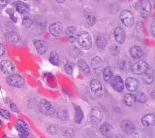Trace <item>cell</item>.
<instances>
[{
    "label": "cell",
    "instance_id": "24",
    "mask_svg": "<svg viewBox=\"0 0 155 138\" xmlns=\"http://www.w3.org/2000/svg\"><path fill=\"white\" fill-rule=\"evenodd\" d=\"M84 15L85 18L86 19V21L87 24L90 26H93L96 21V17L89 10H86L84 12Z\"/></svg>",
    "mask_w": 155,
    "mask_h": 138
},
{
    "label": "cell",
    "instance_id": "41",
    "mask_svg": "<svg viewBox=\"0 0 155 138\" xmlns=\"http://www.w3.org/2000/svg\"><path fill=\"white\" fill-rule=\"evenodd\" d=\"M4 53H5V47L2 44L0 43V56L4 55Z\"/></svg>",
    "mask_w": 155,
    "mask_h": 138
},
{
    "label": "cell",
    "instance_id": "12",
    "mask_svg": "<svg viewBox=\"0 0 155 138\" xmlns=\"http://www.w3.org/2000/svg\"><path fill=\"white\" fill-rule=\"evenodd\" d=\"M65 36L70 43H74L76 41L78 31L75 27L73 25L67 26L64 31Z\"/></svg>",
    "mask_w": 155,
    "mask_h": 138
},
{
    "label": "cell",
    "instance_id": "3",
    "mask_svg": "<svg viewBox=\"0 0 155 138\" xmlns=\"http://www.w3.org/2000/svg\"><path fill=\"white\" fill-rule=\"evenodd\" d=\"M119 18L122 24L128 27L134 25V18L133 13L128 10H123L119 15Z\"/></svg>",
    "mask_w": 155,
    "mask_h": 138
},
{
    "label": "cell",
    "instance_id": "33",
    "mask_svg": "<svg viewBox=\"0 0 155 138\" xmlns=\"http://www.w3.org/2000/svg\"><path fill=\"white\" fill-rule=\"evenodd\" d=\"M33 20L28 16H25L22 18V24L24 27L26 28H28L31 26L33 24Z\"/></svg>",
    "mask_w": 155,
    "mask_h": 138
},
{
    "label": "cell",
    "instance_id": "6",
    "mask_svg": "<svg viewBox=\"0 0 155 138\" xmlns=\"http://www.w3.org/2000/svg\"><path fill=\"white\" fill-rule=\"evenodd\" d=\"M6 82L9 85L18 88H21L25 84L24 79L20 75L16 74L8 76Z\"/></svg>",
    "mask_w": 155,
    "mask_h": 138
},
{
    "label": "cell",
    "instance_id": "15",
    "mask_svg": "<svg viewBox=\"0 0 155 138\" xmlns=\"http://www.w3.org/2000/svg\"><path fill=\"white\" fill-rule=\"evenodd\" d=\"M129 54L132 59L137 60L141 59L143 56L144 51L140 47L134 45L130 48Z\"/></svg>",
    "mask_w": 155,
    "mask_h": 138
},
{
    "label": "cell",
    "instance_id": "26",
    "mask_svg": "<svg viewBox=\"0 0 155 138\" xmlns=\"http://www.w3.org/2000/svg\"><path fill=\"white\" fill-rule=\"evenodd\" d=\"M113 130L112 126L108 123H104L100 126V131L102 135L105 137H110L111 131Z\"/></svg>",
    "mask_w": 155,
    "mask_h": 138
},
{
    "label": "cell",
    "instance_id": "37",
    "mask_svg": "<svg viewBox=\"0 0 155 138\" xmlns=\"http://www.w3.org/2000/svg\"><path fill=\"white\" fill-rule=\"evenodd\" d=\"M150 31L153 37L155 36V22L154 19H153L151 24L150 25Z\"/></svg>",
    "mask_w": 155,
    "mask_h": 138
},
{
    "label": "cell",
    "instance_id": "9",
    "mask_svg": "<svg viewBox=\"0 0 155 138\" xmlns=\"http://www.w3.org/2000/svg\"><path fill=\"white\" fill-rule=\"evenodd\" d=\"M152 13V5L149 1H144L140 10V16L143 19H148Z\"/></svg>",
    "mask_w": 155,
    "mask_h": 138
},
{
    "label": "cell",
    "instance_id": "27",
    "mask_svg": "<svg viewBox=\"0 0 155 138\" xmlns=\"http://www.w3.org/2000/svg\"><path fill=\"white\" fill-rule=\"evenodd\" d=\"M48 60L50 64H51L53 65L58 66L59 65L60 61L59 54L55 51H51L50 53Z\"/></svg>",
    "mask_w": 155,
    "mask_h": 138
},
{
    "label": "cell",
    "instance_id": "35",
    "mask_svg": "<svg viewBox=\"0 0 155 138\" xmlns=\"http://www.w3.org/2000/svg\"><path fill=\"white\" fill-rule=\"evenodd\" d=\"M0 116L5 119H9L10 117V113L6 110L0 109Z\"/></svg>",
    "mask_w": 155,
    "mask_h": 138
},
{
    "label": "cell",
    "instance_id": "23",
    "mask_svg": "<svg viewBox=\"0 0 155 138\" xmlns=\"http://www.w3.org/2000/svg\"><path fill=\"white\" fill-rule=\"evenodd\" d=\"M123 100L124 104L128 107H133L135 105L136 102V100L135 96L133 94L127 93L124 95L123 97Z\"/></svg>",
    "mask_w": 155,
    "mask_h": 138
},
{
    "label": "cell",
    "instance_id": "1",
    "mask_svg": "<svg viewBox=\"0 0 155 138\" xmlns=\"http://www.w3.org/2000/svg\"><path fill=\"white\" fill-rule=\"evenodd\" d=\"M79 47L85 50H88L92 46V38L87 31H81L78 33L76 38Z\"/></svg>",
    "mask_w": 155,
    "mask_h": 138
},
{
    "label": "cell",
    "instance_id": "25",
    "mask_svg": "<svg viewBox=\"0 0 155 138\" xmlns=\"http://www.w3.org/2000/svg\"><path fill=\"white\" fill-rule=\"evenodd\" d=\"M84 117V113L82 108L78 105H74V121L76 123L81 122Z\"/></svg>",
    "mask_w": 155,
    "mask_h": 138
},
{
    "label": "cell",
    "instance_id": "39",
    "mask_svg": "<svg viewBox=\"0 0 155 138\" xmlns=\"http://www.w3.org/2000/svg\"><path fill=\"white\" fill-rule=\"evenodd\" d=\"M47 131H48L49 133L53 134H54V133H55V131H56V128H55V127H54V126L50 125V126H49L48 127V128H47Z\"/></svg>",
    "mask_w": 155,
    "mask_h": 138
},
{
    "label": "cell",
    "instance_id": "44",
    "mask_svg": "<svg viewBox=\"0 0 155 138\" xmlns=\"http://www.w3.org/2000/svg\"><path fill=\"white\" fill-rule=\"evenodd\" d=\"M7 138H9V137H7Z\"/></svg>",
    "mask_w": 155,
    "mask_h": 138
},
{
    "label": "cell",
    "instance_id": "16",
    "mask_svg": "<svg viewBox=\"0 0 155 138\" xmlns=\"http://www.w3.org/2000/svg\"><path fill=\"white\" fill-rule=\"evenodd\" d=\"M114 38L115 41L118 44H122L125 40V33L124 30L121 27H117L114 28Z\"/></svg>",
    "mask_w": 155,
    "mask_h": 138
},
{
    "label": "cell",
    "instance_id": "28",
    "mask_svg": "<svg viewBox=\"0 0 155 138\" xmlns=\"http://www.w3.org/2000/svg\"><path fill=\"white\" fill-rule=\"evenodd\" d=\"M6 38L10 42H16L21 39L20 34L15 31H10L6 33Z\"/></svg>",
    "mask_w": 155,
    "mask_h": 138
},
{
    "label": "cell",
    "instance_id": "18",
    "mask_svg": "<svg viewBox=\"0 0 155 138\" xmlns=\"http://www.w3.org/2000/svg\"><path fill=\"white\" fill-rule=\"evenodd\" d=\"M103 118V114L101 110L97 107H93L90 111V119L95 123H99Z\"/></svg>",
    "mask_w": 155,
    "mask_h": 138
},
{
    "label": "cell",
    "instance_id": "5",
    "mask_svg": "<svg viewBox=\"0 0 155 138\" xmlns=\"http://www.w3.org/2000/svg\"><path fill=\"white\" fill-rule=\"evenodd\" d=\"M0 68L2 73L8 76L14 74L16 70L15 66L12 62L7 59H4L1 61Z\"/></svg>",
    "mask_w": 155,
    "mask_h": 138
},
{
    "label": "cell",
    "instance_id": "38",
    "mask_svg": "<svg viewBox=\"0 0 155 138\" xmlns=\"http://www.w3.org/2000/svg\"><path fill=\"white\" fill-rule=\"evenodd\" d=\"M10 107L11 110H12V111H13L14 112L17 113H20V110H19V108L17 107V105H16L15 104L12 103V104H10Z\"/></svg>",
    "mask_w": 155,
    "mask_h": 138
},
{
    "label": "cell",
    "instance_id": "2",
    "mask_svg": "<svg viewBox=\"0 0 155 138\" xmlns=\"http://www.w3.org/2000/svg\"><path fill=\"white\" fill-rule=\"evenodd\" d=\"M150 68L149 64L144 60H140L134 63L131 68L132 73L135 75H142Z\"/></svg>",
    "mask_w": 155,
    "mask_h": 138
},
{
    "label": "cell",
    "instance_id": "22",
    "mask_svg": "<svg viewBox=\"0 0 155 138\" xmlns=\"http://www.w3.org/2000/svg\"><path fill=\"white\" fill-rule=\"evenodd\" d=\"M142 79L143 82L146 84H151L154 81L153 71L150 67L142 74Z\"/></svg>",
    "mask_w": 155,
    "mask_h": 138
},
{
    "label": "cell",
    "instance_id": "8",
    "mask_svg": "<svg viewBox=\"0 0 155 138\" xmlns=\"http://www.w3.org/2000/svg\"><path fill=\"white\" fill-rule=\"evenodd\" d=\"M90 87L91 93L97 97L103 96V86L102 83L97 79H92L90 83Z\"/></svg>",
    "mask_w": 155,
    "mask_h": 138
},
{
    "label": "cell",
    "instance_id": "17",
    "mask_svg": "<svg viewBox=\"0 0 155 138\" xmlns=\"http://www.w3.org/2000/svg\"><path fill=\"white\" fill-rule=\"evenodd\" d=\"M125 86L126 88L131 92L136 91L139 87V82L137 79L133 77H128L125 79Z\"/></svg>",
    "mask_w": 155,
    "mask_h": 138
},
{
    "label": "cell",
    "instance_id": "11",
    "mask_svg": "<svg viewBox=\"0 0 155 138\" xmlns=\"http://www.w3.org/2000/svg\"><path fill=\"white\" fill-rule=\"evenodd\" d=\"M120 127L121 130L128 135L133 134L136 130L135 126L133 122L128 119L123 120L120 124Z\"/></svg>",
    "mask_w": 155,
    "mask_h": 138
},
{
    "label": "cell",
    "instance_id": "7",
    "mask_svg": "<svg viewBox=\"0 0 155 138\" xmlns=\"http://www.w3.org/2000/svg\"><path fill=\"white\" fill-rule=\"evenodd\" d=\"M16 128L19 132V136L22 138H31L28 131V126L27 124L23 120L18 119L16 122Z\"/></svg>",
    "mask_w": 155,
    "mask_h": 138
},
{
    "label": "cell",
    "instance_id": "32",
    "mask_svg": "<svg viewBox=\"0 0 155 138\" xmlns=\"http://www.w3.org/2000/svg\"><path fill=\"white\" fill-rule=\"evenodd\" d=\"M58 116L61 120H65L68 118V112L64 108H61L58 111Z\"/></svg>",
    "mask_w": 155,
    "mask_h": 138
},
{
    "label": "cell",
    "instance_id": "34",
    "mask_svg": "<svg viewBox=\"0 0 155 138\" xmlns=\"http://www.w3.org/2000/svg\"><path fill=\"white\" fill-rule=\"evenodd\" d=\"M64 70L66 72V73H67L68 74H71L73 72V64L70 62H67L64 67Z\"/></svg>",
    "mask_w": 155,
    "mask_h": 138
},
{
    "label": "cell",
    "instance_id": "20",
    "mask_svg": "<svg viewBox=\"0 0 155 138\" xmlns=\"http://www.w3.org/2000/svg\"><path fill=\"white\" fill-rule=\"evenodd\" d=\"M34 45L38 53L40 54H44L47 51V45L44 41L38 39L35 40L33 42Z\"/></svg>",
    "mask_w": 155,
    "mask_h": 138
},
{
    "label": "cell",
    "instance_id": "40",
    "mask_svg": "<svg viewBox=\"0 0 155 138\" xmlns=\"http://www.w3.org/2000/svg\"><path fill=\"white\" fill-rule=\"evenodd\" d=\"M8 4V1H2V0H0V10L2 9L3 8H4L5 7L7 6Z\"/></svg>",
    "mask_w": 155,
    "mask_h": 138
},
{
    "label": "cell",
    "instance_id": "43",
    "mask_svg": "<svg viewBox=\"0 0 155 138\" xmlns=\"http://www.w3.org/2000/svg\"><path fill=\"white\" fill-rule=\"evenodd\" d=\"M56 2L57 3H59V4H62V3H64V2H65V1H63V0H62V1L58 0V1H56Z\"/></svg>",
    "mask_w": 155,
    "mask_h": 138
},
{
    "label": "cell",
    "instance_id": "19",
    "mask_svg": "<svg viewBox=\"0 0 155 138\" xmlns=\"http://www.w3.org/2000/svg\"><path fill=\"white\" fill-rule=\"evenodd\" d=\"M141 122L144 126H151L155 124V116L153 113H148L141 118Z\"/></svg>",
    "mask_w": 155,
    "mask_h": 138
},
{
    "label": "cell",
    "instance_id": "4",
    "mask_svg": "<svg viewBox=\"0 0 155 138\" xmlns=\"http://www.w3.org/2000/svg\"><path fill=\"white\" fill-rule=\"evenodd\" d=\"M40 112L45 116H51L55 113V108L52 104L45 99H42L39 104Z\"/></svg>",
    "mask_w": 155,
    "mask_h": 138
},
{
    "label": "cell",
    "instance_id": "29",
    "mask_svg": "<svg viewBox=\"0 0 155 138\" xmlns=\"http://www.w3.org/2000/svg\"><path fill=\"white\" fill-rule=\"evenodd\" d=\"M78 65L79 68L80 69V70L82 72L86 73V74H89L91 72L90 67L88 66V64L84 59H79Z\"/></svg>",
    "mask_w": 155,
    "mask_h": 138
},
{
    "label": "cell",
    "instance_id": "21",
    "mask_svg": "<svg viewBox=\"0 0 155 138\" xmlns=\"http://www.w3.org/2000/svg\"><path fill=\"white\" fill-rule=\"evenodd\" d=\"M102 76L105 82L110 83L114 76L113 71L111 68L110 67H105L102 71Z\"/></svg>",
    "mask_w": 155,
    "mask_h": 138
},
{
    "label": "cell",
    "instance_id": "13",
    "mask_svg": "<svg viewBox=\"0 0 155 138\" xmlns=\"http://www.w3.org/2000/svg\"><path fill=\"white\" fill-rule=\"evenodd\" d=\"M48 30L52 36L54 37H58L62 32L63 26L61 22H54L50 25Z\"/></svg>",
    "mask_w": 155,
    "mask_h": 138
},
{
    "label": "cell",
    "instance_id": "42",
    "mask_svg": "<svg viewBox=\"0 0 155 138\" xmlns=\"http://www.w3.org/2000/svg\"><path fill=\"white\" fill-rule=\"evenodd\" d=\"M107 138H124L122 136H110Z\"/></svg>",
    "mask_w": 155,
    "mask_h": 138
},
{
    "label": "cell",
    "instance_id": "10",
    "mask_svg": "<svg viewBox=\"0 0 155 138\" xmlns=\"http://www.w3.org/2000/svg\"><path fill=\"white\" fill-rule=\"evenodd\" d=\"M110 83L111 87L116 91L122 92L124 88V82L120 76H113Z\"/></svg>",
    "mask_w": 155,
    "mask_h": 138
},
{
    "label": "cell",
    "instance_id": "30",
    "mask_svg": "<svg viewBox=\"0 0 155 138\" xmlns=\"http://www.w3.org/2000/svg\"><path fill=\"white\" fill-rule=\"evenodd\" d=\"M95 42H96V45L97 47L98 48L102 49L106 45L107 39L104 36L102 35H99L96 37Z\"/></svg>",
    "mask_w": 155,
    "mask_h": 138
},
{
    "label": "cell",
    "instance_id": "36",
    "mask_svg": "<svg viewBox=\"0 0 155 138\" xmlns=\"http://www.w3.org/2000/svg\"><path fill=\"white\" fill-rule=\"evenodd\" d=\"M7 13L8 14L11 21H13V22H15V23L16 22L18 19H17V18L15 16V14H14L13 10H12V9H10V8H9V9L7 10Z\"/></svg>",
    "mask_w": 155,
    "mask_h": 138
},
{
    "label": "cell",
    "instance_id": "31",
    "mask_svg": "<svg viewBox=\"0 0 155 138\" xmlns=\"http://www.w3.org/2000/svg\"><path fill=\"white\" fill-rule=\"evenodd\" d=\"M134 95L135 96L136 102L143 104V103L146 102L147 100L146 95L142 91H136Z\"/></svg>",
    "mask_w": 155,
    "mask_h": 138
},
{
    "label": "cell",
    "instance_id": "14",
    "mask_svg": "<svg viewBox=\"0 0 155 138\" xmlns=\"http://www.w3.org/2000/svg\"><path fill=\"white\" fill-rule=\"evenodd\" d=\"M13 5L16 10L21 15L27 14L30 12V6L23 1H15L13 3Z\"/></svg>",
    "mask_w": 155,
    "mask_h": 138
}]
</instances>
